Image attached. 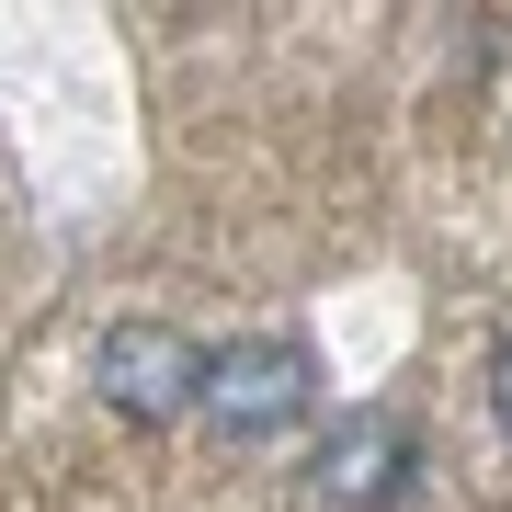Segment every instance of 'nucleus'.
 Instances as JSON below:
<instances>
[{
  "instance_id": "obj_1",
  "label": "nucleus",
  "mask_w": 512,
  "mask_h": 512,
  "mask_svg": "<svg viewBox=\"0 0 512 512\" xmlns=\"http://www.w3.org/2000/svg\"><path fill=\"white\" fill-rule=\"evenodd\" d=\"M319 399V353L308 342H228V353H205V421L217 433H285L296 410Z\"/></svg>"
},
{
  "instance_id": "obj_2",
  "label": "nucleus",
  "mask_w": 512,
  "mask_h": 512,
  "mask_svg": "<svg viewBox=\"0 0 512 512\" xmlns=\"http://www.w3.org/2000/svg\"><path fill=\"white\" fill-rule=\"evenodd\" d=\"M92 387H103L126 421H171L183 399H205V353L183 342V330H160V319H126V330H103Z\"/></svg>"
},
{
  "instance_id": "obj_3",
  "label": "nucleus",
  "mask_w": 512,
  "mask_h": 512,
  "mask_svg": "<svg viewBox=\"0 0 512 512\" xmlns=\"http://www.w3.org/2000/svg\"><path fill=\"white\" fill-rule=\"evenodd\" d=\"M308 478H319V501H342V512H387V501H410V478H421V433L399 410H353V421H330Z\"/></svg>"
},
{
  "instance_id": "obj_4",
  "label": "nucleus",
  "mask_w": 512,
  "mask_h": 512,
  "mask_svg": "<svg viewBox=\"0 0 512 512\" xmlns=\"http://www.w3.org/2000/svg\"><path fill=\"white\" fill-rule=\"evenodd\" d=\"M490 421H501V433H512V342L490 353Z\"/></svg>"
}]
</instances>
